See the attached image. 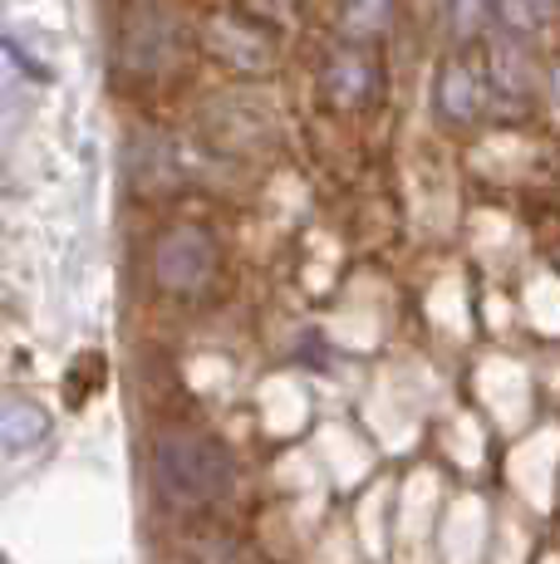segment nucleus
Listing matches in <instances>:
<instances>
[{
    "label": "nucleus",
    "mask_w": 560,
    "mask_h": 564,
    "mask_svg": "<svg viewBox=\"0 0 560 564\" xmlns=\"http://www.w3.org/2000/svg\"><path fill=\"white\" fill-rule=\"evenodd\" d=\"M45 432H50V417L35 403H6V408H0V447H6V452L35 447Z\"/></svg>",
    "instance_id": "0eeeda50"
},
{
    "label": "nucleus",
    "mask_w": 560,
    "mask_h": 564,
    "mask_svg": "<svg viewBox=\"0 0 560 564\" xmlns=\"http://www.w3.org/2000/svg\"><path fill=\"white\" fill-rule=\"evenodd\" d=\"M217 270V241L202 226H172L153 246V280L168 295H197Z\"/></svg>",
    "instance_id": "7ed1b4c3"
},
{
    "label": "nucleus",
    "mask_w": 560,
    "mask_h": 564,
    "mask_svg": "<svg viewBox=\"0 0 560 564\" xmlns=\"http://www.w3.org/2000/svg\"><path fill=\"white\" fill-rule=\"evenodd\" d=\"M187 45V20L172 0H128L123 25H118V64L138 79H158L182 59Z\"/></svg>",
    "instance_id": "f03ea898"
},
{
    "label": "nucleus",
    "mask_w": 560,
    "mask_h": 564,
    "mask_svg": "<svg viewBox=\"0 0 560 564\" xmlns=\"http://www.w3.org/2000/svg\"><path fill=\"white\" fill-rule=\"evenodd\" d=\"M492 10L502 15L506 30L526 35V30H541L556 15V0H492Z\"/></svg>",
    "instance_id": "6e6552de"
},
{
    "label": "nucleus",
    "mask_w": 560,
    "mask_h": 564,
    "mask_svg": "<svg viewBox=\"0 0 560 564\" xmlns=\"http://www.w3.org/2000/svg\"><path fill=\"white\" fill-rule=\"evenodd\" d=\"M492 84L502 99H526V59L521 45H502V54L492 59Z\"/></svg>",
    "instance_id": "1a4fd4ad"
},
{
    "label": "nucleus",
    "mask_w": 560,
    "mask_h": 564,
    "mask_svg": "<svg viewBox=\"0 0 560 564\" xmlns=\"http://www.w3.org/2000/svg\"><path fill=\"white\" fill-rule=\"evenodd\" d=\"M374 89H379V69L359 50H335L325 59V69H320V94L335 108H359Z\"/></svg>",
    "instance_id": "39448f33"
},
{
    "label": "nucleus",
    "mask_w": 560,
    "mask_h": 564,
    "mask_svg": "<svg viewBox=\"0 0 560 564\" xmlns=\"http://www.w3.org/2000/svg\"><path fill=\"white\" fill-rule=\"evenodd\" d=\"M433 99H438V118H443V123H472L482 108L477 74L462 59H443L438 64V79H433Z\"/></svg>",
    "instance_id": "423d86ee"
},
{
    "label": "nucleus",
    "mask_w": 560,
    "mask_h": 564,
    "mask_svg": "<svg viewBox=\"0 0 560 564\" xmlns=\"http://www.w3.org/2000/svg\"><path fill=\"white\" fill-rule=\"evenodd\" d=\"M231 457L217 437L207 432H187L172 427L153 442V486L168 506H182V511H197V506H212L231 491Z\"/></svg>",
    "instance_id": "f257e3e1"
},
{
    "label": "nucleus",
    "mask_w": 560,
    "mask_h": 564,
    "mask_svg": "<svg viewBox=\"0 0 560 564\" xmlns=\"http://www.w3.org/2000/svg\"><path fill=\"white\" fill-rule=\"evenodd\" d=\"M492 15V0H448V20H452V35L472 40Z\"/></svg>",
    "instance_id": "9b49d317"
},
{
    "label": "nucleus",
    "mask_w": 560,
    "mask_h": 564,
    "mask_svg": "<svg viewBox=\"0 0 560 564\" xmlns=\"http://www.w3.org/2000/svg\"><path fill=\"white\" fill-rule=\"evenodd\" d=\"M556 99H560V69H556Z\"/></svg>",
    "instance_id": "f8f14e48"
},
{
    "label": "nucleus",
    "mask_w": 560,
    "mask_h": 564,
    "mask_svg": "<svg viewBox=\"0 0 560 564\" xmlns=\"http://www.w3.org/2000/svg\"><path fill=\"white\" fill-rule=\"evenodd\" d=\"M207 45H212L217 59L236 64V69H246V74L271 69V59H276V40L266 35L261 25H246V20H236V15H217V20H212Z\"/></svg>",
    "instance_id": "20e7f679"
},
{
    "label": "nucleus",
    "mask_w": 560,
    "mask_h": 564,
    "mask_svg": "<svg viewBox=\"0 0 560 564\" xmlns=\"http://www.w3.org/2000/svg\"><path fill=\"white\" fill-rule=\"evenodd\" d=\"M394 0H344V30L349 35H379L389 25Z\"/></svg>",
    "instance_id": "9d476101"
}]
</instances>
